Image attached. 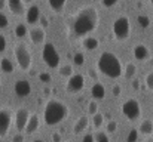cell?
Segmentation results:
<instances>
[{
  "instance_id": "1",
  "label": "cell",
  "mask_w": 153,
  "mask_h": 142,
  "mask_svg": "<svg viewBox=\"0 0 153 142\" xmlns=\"http://www.w3.org/2000/svg\"><path fill=\"white\" fill-rule=\"evenodd\" d=\"M100 24V15L95 6H83L67 22V34L70 39H80L97 30Z\"/></svg>"
},
{
  "instance_id": "2",
  "label": "cell",
  "mask_w": 153,
  "mask_h": 142,
  "mask_svg": "<svg viewBox=\"0 0 153 142\" xmlns=\"http://www.w3.org/2000/svg\"><path fill=\"white\" fill-rule=\"evenodd\" d=\"M97 67H98V71L101 73L102 76H105L108 79H119L122 76V73H123L119 58L113 52H107V50L102 52L101 55L98 56Z\"/></svg>"
},
{
  "instance_id": "3",
  "label": "cell",
  "mask_w": 153,
  "mask_h": 142,
  "mask_svg": "<svg viewBox=\"0 0 153 142\" xmlns=\"http://www.w3.org/2000/svg\"><path fill=\"white\" fill-rule=\"evenodd\" d=\"M68 116V107L58 99H51L43 108V120L48 126H56Z\"/></svg>"
},
{
  "instance_id": "4",
  "label": "cell",
  "mask_w": 153,
  "mask_h": 142,
  "mask_svg": "<svg viewBox=\"0 0 153 142\" xmlns=\"http://www.w3.org/2000/svg\"><path fill=\"white\" fill-rule=\"evenodd\" d=\"M111 33L113 37L117 42H125L129 39L131 34V21L126 15H120L114 19L113 25H111Z\"/></svg>"
},
{
  "instance_id": "5",
  "label": "cell",
  "mask_w": 153,
  "mask_h": 142,
  "mask_svg": "<svg viewBox=\"0 0 153 142\" xmlns=\"http://www.w3.org/2000/svg\"><path fill=\"white\" fill-rule=\"evenodd\" d=\"M13 55H15V59H16V64H18L19 70H22V71H28L30 67H31V53H30L28 47L25 46L24 43H18V45H15Z\"/></svg>"
},
{
  "instance_id": "6",
  "label": "cell",
  "mask_w": 153,
  "mask_h": 142,
  "mask_svg": "<svg viewBox=\"0 0 153 142\" xmlns=\"http://www.w3.org/2000/svg\"><path fill=\"white\" fill-rule=\"evenodd\" d=\"M42 58H43V62L49 68H58L59 67L61 58H59V53H58L56 47L53 46L52 43H45L43 45V47H42Z\"/></svg>"
},
{
  "instance_id": "7",
  "label": "cell",
  "mask_w": 153,
  "mask_h": 142,
  "mask_svg": "<svg viewBox=\"0 0 153 142\" xmlns=\"http://www.w3.org/2000/svg\"><path fill=\"white\" fill-rule=\"evenodd\" d=\"M122 114L128 118V120H137L140 116H141V107H140V102L134 98H129L126 99L123 104H122Z\"/></svg>"
},
{
  "instance_id": "8",
  "label": "cell",
  "mask_w": 153,
  "mask_h": 142,
  "mask_svg": "<svg viewBox=\"0 0 153 142\" xmlns=\"http://www.w3.org/2000/svg\"><path fill=\"white\" fill-rule=\"evenodd\" d=\"M83 86H85L83 74H73L71 77H68V80L65 83V89L68 93H77L83 89Z\"/></svg>"
},
{
  "instance_id": "9",
  "label": "cell",
  "mask_w": 153,
  "mask_h": 142,
  "mask_svg": "<svg viewBox=\"0 0 153 142\" xmlns=\"http://www.w3.org/2000/svg\"><path fill=\"white\" fill-rule=\"evenodd\" d=\"M12 123V114L6 108H0V138L6 136Z\"/></svg>"
},
{
  "instance_id": "10",
  "label": "cell",
  "mask_w": 153,
  "mask_h": 142,
  "mask_svg": "<svg viewBox=\"0 0 153 142\" xmlns=\"http://www.w3.org/2000/svg\"><path fill=\"white\" fill-rule=\"evenodd\" d=\"M31 114L27 108H19L16 113H15V126L18 130H24L27 127V123L30 120Z\"/></svg>"
},
{
  "instance_id": "11",
  "label": "cell",
  "mask_w": 153,
  "mask_h": 142,
  "mask_svg": "<svg viewBox=\"0 0 153 142\" xmlns=\"http://www.w3.org/2000/svg\"><path fill=\"white\" fill-rule=\"evenodd\" d=\"M28 37H30L31 43L36 45V46L45 45V39H46L45 28H43V27H34V28H31L30 33H28Z\"/></svg>"
},
{
  "instance_id": "12",
  "label": "cell",
  "mask_w": 153,
  "mask_h": 142,
  "mask_svg": "<svg viewBox=\"0 0 153 142\" xmlns=\"http://www.w3.org/2000/svg\"><path fill=\"white\" fill-rule=\"evenodd\" d=\"M13 92L16 96H19V98H25V96H28V95L31 93V85L27 82V80H18L16 83H15V86H13Z\"/></svg>"
},
{
  "instance_id": "13",
  "label": "cell",
  "mask_w": 153,
  "mask_h": 142,
  "mask_svg": "<svg viewBox=\"0 0 153 142\" xmlns=\"http://www.w3.org/2000/svg\"><path fill=\"white\" fill-rule=\"evenodd\" d=\"M132 53H134V58L138 59V61H147V59L150 58V50H149V47L146 46V45H141V43H138V45L134 46Z\"/></svg>"
},
{
  "instance_id": "14",
  "label": "cell",
  "mask_w": 153,
  "mask_h": 142,
  "mask_svg": "<svg viewBox=\"0 0 153 142\" xmlns=\"http://www.w3.org/2000/svg\"><path fill=\"white\" fill-rule=\"evenodd\" d=\"M7 7L16 16H21L25 12V9H24V0H7Z\"/></svg>"
},
{
  "instance_id": "15",
  "label": "cell",
  "mask_w": 153,
  "mask_h": 142,
  "mask_svg": "<svg viewBox=\"0 0 153 142\" xmlns=\"http://www.w3.org/2000/svg\"><path fill=\"white\" fill-rule=\"evenodd\" d=\"M27 22L28 24H36L39 19H40V9H39V6H36V4H31L28 9H27Z\"/></svg>"
},
{
  "instance_id": "16",
  "label": "cell",
  "mask_w": 153,
  "mask_h": 142,
  "mask_svg": "<svg viewBox=\"0 0 153 142\" xmlns=\"http://www.w3.org/2000/svg\"><path fill=\"white\" fill-rule=\"evenodd\" d=\"M88 126H89V120H88V117H86V116H80V117L76 120L74 126H73V132H74L76 135H79V133L85 132V130L88 129Z\"/></svg>"
},
{
  "instance_id": "17",
  "label": "cell",
  "mask_w": 153,
  "mask_h": 142,
  "mask_svg": "<svg viewBox=\"0 0 153 142\" xmlns=\"http://www.w3.org/2000/svg\"><path fill=\"white\" fill-rule=\"evenodd\" d=\"M91 96H92V99L94 101H101L104 99V96H105V88L102 86L101 83H94L92 85V88H91Z\"/></svg>"
},
{
  "instance_id": "18",
  "label": "cell",
  "mask_w": 153,
  "mask_h": 142,
  "mask_svg": "<svg viewBox=\"0 0 153 142\" xmlns=\"http://www.w3.org/2000/svg\"><path fill=\"white\" fill-rule=\"evenodd\" d=\"M39 126H40L39 116H37V114H31V117H30V120H28V123H27L25 130H27L28 135H31V133H34V132L39 130Z\"/></svg>"
},
{
  "instance_id": "19",
  "label": "cell",
  "mask_w": 153,
  "mask_h": 142,
  "mask_svg": "<svg viewBox=\"0 0 153 142\" xmlns=\"http://www.w3.org/2000/svg\"><path fill=\"white\" fill-rule=\"evenodd\" d=\"M82 46H83V49L92 52V50L98 49L100 42H98V39H95V37H85V39L82 40Z\"/></svg>"
},
{
  "instance_id": "20",
  "label": "cell",
  "mask_w": 153,
  "mask_h": 142,
  "mask_svg": "<svg viewBox=\"0 0 153 142\" xmlns=\"http://www.w3.org/2000/svg\"><path fill=\"white\" fill-rule=\"evenodd\" d=\"M138 132L141 133V135H152L153 133V121L152 120H149V118H146V120H143L141 123H140V127H138Z\"/></svg>"
},
{
  "instance_id": "21",
  "label": "cell",
  "mask_w": 153,
  "mask_h": 142,
  "mask_svg": "<svg viewBox=\"0 0 153 142\" xmlns=\"http://www.w3.org/2000/svg\"><path fill=\"white\" fill-rule=\"evenodd\" d=\"M135 73H137L135 64H134V62H128V64L125 65V68H123V76H125V79L132 80V79L135 77Z\"/></svg>"
},
{
  "instance_id": "22",
  "label": "cell",
  "mask_w": 153,
  "mask_h": 142,
  "mask_svg": "<svg viewBox=\"0 0 153 142\" xmlns=\"http://www.w3.org/2000/svg\"><path fill=\"white\" fill-rule=\"evenodd\" d=\"M0 70H1L3 73H6V74H10V73L13 71V64H12V61L7 59V58L0 59Z\"/></svg>"
},
{
  "instance_id": "23",
  "label": "cell",
  "mask_w": 153,
  "mask_h": 142,
  "mask_svg": "<svg viewBox=\"0 0 153 142\" xmlns=\"http://www.w3.org/2000/svg\"><path fill=\"white\" fill-rule=\"evenodd\" d=\"M67 0H48V4L53 12H61L65 6Z\"/></svg>"
},
{
  "instance_id": "24",
  "label": "cell",
  "mask_w": 153,
  "mask_h": 142,
  "mask_svg": "<svg viewBox=\"0 0 153 142\" xmlns=\"http://www.w3.org/2000/svg\"><path fill=\"white\" fill-rule=\"evenodd\" d=\"M13 33H15V36H16L18 39H22V37H25L30 31L27 30V25H25V24H18V25L15 27Z\"/></svg>"
},
{
  "instance_id": "25",
  "label": "cell",
  "mask_w": 153,
  "mask_h": 142,
  "mask_svg": "<svg viewBox=\"0 0 153 142\" xmlns=\"http://www.w3.org/2000/svg\"><path fill=\"white\" fill-rule=\"evenodd\" d=\"M59 76L61 77H71L73 76V67L70 64H65L59 68Z\"/></svg>"
},
{
  "instance_id": "26",
  "label": "cell",
  "mask_w": 153,
  "mask_h": 142,
  "mask_svg": "<svg viewBox=\"0 0 153 142\" xmlns=\"http://www.w3.org/2000/svg\"><path fill=\"white\" fill-rule=\"evenodd\" d=\"M102 123H104V116L101 113H97L95 116H92V124H94L95 129H100L102 126Z\"/></svg>"
},
{
  "instance_id": "27",
  "label": "cell",
  "mask_w": 153,
  "mask_h": 142,
  "mask_svg": "<svg viewBox=\"0 0 153 142\" xmlns=\"http://www.w3.org/2000/svg\"><path fill=\"white\" fill-rule=\"evenodd\" d=\"M95 142H110V138H108V135L105 133V132H95Z\"/></svg>"
},
{
  "instance_id": "28",
  "label": "cell",
  "mask_w": 153,
  "mask_h": 142,
  "mask_svg": "<svg viewBox=\"0 0 153 142\" xmlns=\"http://www.w3.org/2000/svg\"><path fill=\"white\" fill-rule=\"evenodd\" d=\"M73 61H74V65H83L85 64V55L82 53V52H77V53H74V56H73Z\"/></svg>"
},
{
  "instance_id": "29",
  "label": "cell",
  "mask_w": 153,
  "mask_h": 142,
  "mask_svg": "<svg viewBox=\"0 0 153 142\" xmlns=\"http://www.w3.org/2000/svg\"><path fill=\"white\" fill-rule=\"evenodd\" d=\"M137 139H138V129H131L126 136V142H137Z\"/></svg>"
},
{
  "instance_id": "30",
  "label": "cell",
  "mask_w": 153,
  "mask_h": 142,
  "mask_svg": "<svg viewBox=\"0 0 153 142\" xmlns=\"http://www.w3.org/2000/svg\"><path fill=\"white\" fill-rule=\"evenodd\" d=\"M88 113H89L91 116H95V114L98 113V105H97V101H91V102L88 104Z\"/></svg>"
},
{
  "instance_id": "31",
  "label": "cell",
  "mask_w": 153,
  "mask_h": 142,
  "mask_svg": "<svg viewBox=\"0 0 153 142\" xmlns=\"http://www.w3.org/2000/svg\"><path fill=\"white\" fill-rule=\"evenodd\" d=\"M144 85H146V88H147L149 90H153V71H150V73L146 76V79H144Z\"/></svg>"
},
{
  "instance_id": "32",
  "label": "cell",
  "mask_w": 153,
  "mask_h": 142,
  "mask_svg": "<svg viewBox=\"0 0 153 142\" xmlns=\"http://www.w3.org/2000/svg\"><path fill=\"white\" fill-rule=\"evenodd\" d=\"M137 21H138V24H140L143 28H147V27H149V24H150V19H149L147 16H144V15H140Z\"/></svg>"
},
{
  "instance_id": "33",
  "label": "cell",
  "mask_w": 153,
  "mask_h": 142,
  "mask_svg": "<svg viewBox=\"0 0 153 142\" xmlns=\"http://www.w3.org/2000/svg\"><path fill=\"white\" fill-rule=\"evenodd\" d=\"M116 129H117V123H116L114 120H110V121L107 123V126H105V130H107L108 133H114Z\"/></svg>"
},
{
  "instance_id": "34",
  "label": "cell",
  "mask_w": 153,
  "mask_h": 142,
  "mask_svg": "<svg viewBox=\"0 0 153 142\" xmlns=\"http://www.w3.org/2000/svg\"><path fill=\"white\" fill-rule=\"evenodd\" d=\"M7 25H9V19H7V16L0 10V28H7Z\"/></svg>"
},
{
  "instance_id": "35",
  "label": "cell",
  "mask_w": 153,
  "mask_h": 142,
  "mask_svg": "<svg viewBox=\"0 0 153 142\" xmlns=\"http://www.w3.org/2000/svg\"><path fill=\"white\" fill-rule=\"evenodd\" d=\"M51 74H49V73H40V74H39V80H40V82H43V83H49V82H51Z\"/></svg>"
},
{
  "instance_id": "36",
  "label": "cell",
  "mask_w": 153,
  "mask_h": 142,
  "mask_svg": "<svg viewBox=\"0 0 153 142\" xmlns=\"http://www.w3.org/2000/svg\"><path fill=\"white\" fill-rule=\"evenodd\" d=\"M117 3V0H101V4L104 7H113Z\"/></svg>"
},
{
  "instance_id": "37",
  "label": "cell",
  "mask_w": 153,
  "mask_h": 142,
  "mask_svg": "<svg viewBox=\"0 0 153 142\" xmlns=\"http://www.w3.org/2000/svg\"><path fill=\"white\" fill-rule=\"evenodd\" d=\"M6 45H7V42H6L4 36H3V34H0V53L6 50Z\"/></svg>"
},
{
  "instance_id": "38",
  "label": "cell",
  "mask_w": 153,
  "mask_h": 142,
  "mask_svg": "<svg viewBox=\"0 0 153 142\" xmlns=\"http://www.w3.org/2000/svg\"><path fill=\"white\" fill-rule=\"evenodd\" d=\"M111 93H113V96H119V95L122 93V88L119 85H114L113 89H111Z\"/></svg>"
},
{
  "instance_id": "39",
  "label": "cell",
  "mask_w": 153,
  "mask_h": 142,
  "mask_svg": "<svg viewBox=\"0 0 153 142\" xmlns=\"http://www.w3.org/2000/svg\"><path fill=\"white\" fill-rule=\"evenodd\" d=\"M82 142H95V136H94L92 133H86V135L83 136Z\"/></svg>"
},
{
  "instance_id": "40",
  "label": "cell",
  "mask_w": 153,
  "mask_h": 142,
  "mask_svg": "<svg viewBox=\"0 0 153 142\" xmlns=\"http://www.w3.org/2000/svg\"><path fill=\"white\" fill-rule=\"evenodd\" d=\"M12 142H24V135H21V133H16V135L13 136Z\"/></svg>"
},
{
  "instance_id": "41",
  "label": "cell",
  "mask_w": 153,
  "mask_h": 142,
  "mask_svg": "<svg viewBox=\"0 0 153 142\" xmlns=\"http://www.w3.org/2000/svg\"><path fill=\"white\" fill-rule=\"evenodd\" d=\"M52 141H53V142H61V133L55 132V133L52 135Z\"/></svg>"
},
{
  "instance_id": "42",
  "label": "cell",
  "mask_w": 153,
  "mask_h": 142,
  "mask_svg": "<svg viewBox=\"0 0 153 142\" xmlns=\"http://www.w3.org/2000/svg\"><path fill=\"white\" fill-rule=\"evenodd\" d=\"M132 88H134L135 90H138V89H140V82H138V80H134V82H132Z\"/></svg>"
},
{
  "instance_id": "43",
  "label": "cell",
  "mask_w": 153,
  "mask_h": 142,
  "mask_svg": "<svg viewBox=\"0 0 153 142\" xmlns=\"http://www.w3.org/2000/svg\"><path fill=\"white\" fill-rule=\"evenodd\" d=\"M7 4V0H0V10H3Z\"/></svg>"
},
{
  "instance_id": "44",
  "label": "cell",
  "mask_w": 153,
  "mask_h": 142,
  "mask_svg": "<svg viewBox=\"0 0 153 142\" xmlns=\"http://www.w3.org/2000/svg\"><path fill=\"white\" fill-rule=\"evenodd\" d=\"M40 19H42V27H43V28H45V27H48V21H46V18L40 16Z\"/></svg>"
},
{
  "instance_id": "45",
  "label": "cell",
  "mask_w": 153,
  "mask_h": 142,
  "mask_svg": "<svg viewBox=\"0 0 153 142\" xmlns=\"http://www.w3.org/2000/svg\"><path fill=\"white\" fill-rule=\"evenodd\" d=\"M89 76H91L92 79H95V71H94V70H89Z\"/></svg>"
},
{
  "instance_id": "46",
  "label": "cell",
  "mask_w": 153,
  "mask_h": 142,
  "mask_svg": "<svg viewBox=\"0 0 153 142\" xmlns=\"http://www.w3.org/2000/svg\"><path fill=\"white\" fill-rule=\"evenodd\" d=\"M33 142H43V141H42V139H34Z\"/></svg>"
},
{
  "instance_id": "47",
  "label": "cell",
  "mask_w": 153,
  "mask_h": 142,
  "mask_svg": "<svg viewBox=\"0 0 153 142\" xmlns=\"http://www.w3.org/2000/svg\"><path fill=\"white\" fill-rule=\"evenodd\" d=\"M24 1H25V3H31L33 0H24Z\"/></svg>"
},
{
  "instance_id": "48",
  "label": "cell",
  "mask_w": 153,
  "mask_h": 142,
  "mask_svg": "<svg viewBox=\"0 0 153 142\" xmlns=\"http://www.w3.org/2000/svg\"><path fill=\"white\" fill-rule=\"evenodd\" d=\"M150 3H152V6H153V0H150Z\"/></svg>"
},
{
  "instance_id": "49",
  "label": "cell",
  "mask_w": 153,
  "mask_h": 142,
  "mask_svg": "<svg viewBox=\"0 0 153 142\" xmlns=\"http://www.w3.org/2000/svg\"><path fill=\"white\" fill-rule=\"evenodd\" d=\"M0 85H1V77H0Z\"/></svg>"
},
{
  "instance_id": "50",
  "label": "cell",
  "mask_w": 153,
  "mask_h": 142,
  "mask_svg": "<svg viewBox=\"0 0 153 142\" xmlns=\"http://www.w3.org/2000/svg\"><path fill=\"white\" fill-rule=\"evenodd\" d=\"M147 142H153V139H150V141H147Z\"/></svg>"
},
{
  "instance_id": "51",
  "label": "cell",
  "mask_w": 153,
  "mask_h": 142,
  "mask_svg": "<svg viewBox=\"0 0 153 142\" xmlns=\"http://www.w3.org/2000/svg\"><path fill=\"white\" fill-rule=\"evenodd\" d=\"M65 142H71V141H65Z\"/></svg>"
}]
</instances>
